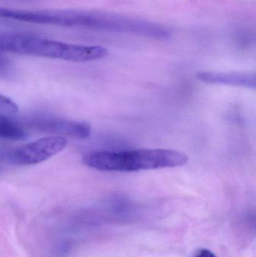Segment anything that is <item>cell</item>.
<instances>
[{"mask_svg":"<svg viewBox=\"0 0 256 257\" xmlns=\"http://www.w3.org/2000/svg\"><path fill=\"white\" fill-rule=\"evenodd\" d=\"M189 157L184 153L162 148L87 153L83 163L92 169L107 172H132L185 166Z\"/></svg>","mask_w":256,"mask_h":257,"instance_id":"cell-1","label":"cell"},{"mask_svg":"<svg viewBox=\"0 0 256 257\" xmlns=\"http://www.w3.org/2000/svg\"><path fill=\"white\" fill-rule=\"evenodd\" d=\"M0 51L72 62L93 61L108 54V50L99 45H73L10 32H0Z\"/></svg>","mask_w":256,"mask_h":257,"instance_id":"cell-2","label":"cell"},{"mask_svg":"<svg viewBox=\"0 0 256 257\" xmlns=\"http://www.w3.org/2000/svg\"><path fill=\"white\" fill-rule=\"evenodd\" d=\"M102 12L53 9V10H15L0 7V18L22 22L58 27H84L99 30Z\"/></svg>","mask_w":256,"mask_h":257,"instance_id":"cell-3","label":"cell"},{"mask_svg":"<svg viewBox=\"0 0 256 257\" xmlns=\"http://www.w3.org/2000/svg\"><path fill=\"white\" fill-rule=\"evenodd\" d=\"M67 145V139L63 136H47L17 148L9 154V160L20 166L38 164L54 157Z\"/></svg>","mask_w":256,"mask_h":257,"instance_id":"cell-4","label":"cell"},{"mask_svg":"<svg viewBox=\"0 0 256 257\" xmlns=\"http://www.w3.org/2000/svg\"><path fill=\"white\" fill-rule=\"evenodd\" d=\"M35 130L46 133L64 135L77 140H84L91 135V126L85 122L74 121L55 116H35L28 122Z\"/></svg>","mask_w":256,"mask_h":257,"instance_id":"cell-5","label":"cell"},{"mask_svg":"<svg viewBox=\"0 0 256 257\" xmlns=\"http://www.w3.org/2000/svg\"><path fill=\"white\" fill-rule=\"evenodd\" d=\"M196 78L206 84H223L249 89L256 87L255 72L201 71L196 74Z\"/></svg>","mask_w":256,"mask_h":257,"instance_id":"cell-6","label":"cell"},{"mask_svg":"<svg viewBox=\"0 0 256 257\" xmlns=\"http://www.w3.org/2000/svg\"><path fill=\"white\" fill-rule=\"evenodd\" d=\"M27 136L25 130L18 122L0 114V141H18Z\"/></svg>","mask_w":256,"mask_h":257,"instance_id":"cell-7","label":"cell"},{"mask_svg":"<svg viewBox=\"0 0 256 257\" xmlns=\"http://www.w3.org/2000/svg\"><path fill=\"white\" fill-rule=\"evenodd\" d=\"M0 111L9 114H15L18 111V107L13 101L0 94Z\"/></svg>","mask_w":256,"mask_h":257,"instance_id":"cell-8","label":"cell"},{"mask_svg":"<svg viewBox=\"0 0 256 257\" xmlns=\"http://www.w3.org/2000/svg\"><path fill=\"white\" fill-rule=\"evenodd\" d=\"M193 257H216V256L213 252L207 249H201Z\"/></svg>","mask_w":256,"mask_h":257,"instance_id":"cell-9","label":"cell"}]
</instances>
